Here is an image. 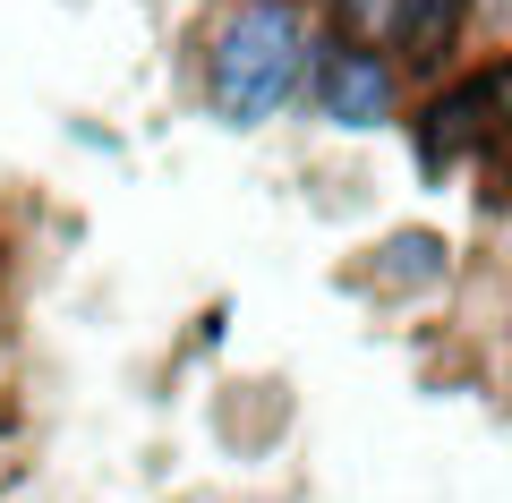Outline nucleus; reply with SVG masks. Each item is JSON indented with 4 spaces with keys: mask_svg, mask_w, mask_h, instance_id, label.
Returning <instances> with one entry per match:
<instances>
[{
    "mask_svg": "<svg viewBox=\"0 0 512 503\" xmlns=\"http://www.w3.org/2000/svg\"><path fill=\"white\" fill-rule=\"evenodd\" d=\"M316 52H325L316 0H205V26L188 35L197 111L231 137H256L308 103Z\"/></svg>",
    "mask_w": 512,
    "mask_h": 503,
    "instance_id": "f257e3e1",
    "label": "nucleus"
},
{
    "mask_svg": "<svg viewBox=\"0 0 512 503\" xmlns=\"http://www.w3.org/2000/svg\"><path fill=\"white\" fill-rule=\"evenodd\" d=\"M410 103H419V86H410V69H402L393 43L333 35L325 26V52H316V69H308L299 120L333 128V137H384V128H410Z\"/></svg>",
    "mask_w": 512,
    "mask_h": 503,
    "instance_id": "f03ea898",
    "label": "nucleus"
},
{
    "mask_svg": "<svg viewBox=\"0 0 512 503\" xmlns=\"http://www.w3.org/2000/svg\"><path fill=\"white\" fill-rule=\"evenodd\" d=\"M495 145H504V128H495V94H487V69L478 60H461L453 77L419 86V103H410V154H419L427 188L495 162Z\"/></svg>",
    "mask_w": 512,
    "mask_h": 503,
    "instance_id": "7ed1b4c3",
    "label": "nucleus"
},
{
    "mask_svg": "<svg viewBox=\"0 0 512 503\" xmlns=\"http://www.w3.org/2000/svg\"><path fill=\"white\" fill-rule=\"evenodd\" d=\"M342 290L359 307H427V299H453V290H461V248L436 231V222H393V231H376L342 265Z\"/></svg>",
    "mask_w": 512,
    "mask_h": 503,
    "instance_id": "20e7f679",
    "label": "nucleus"
},
{
    "mask_svg": "<svg viewBox=\"0 0 512 503\" xmlns=\"http://www.w3.org/2000/svg\"><path fill=\"white\" fill-rule=\"evenodd\" d=\"M282 427H291V393H282V384H222V401H214V435H222V452L256 461V452L274 444Z\"/></svg>",
    "mask_w": 512,
    "mask_h": 503,
    "instance_id": "39448f33",
    "label": "nucleus"
},
{
    "mask_svg": "<svg viewBox=\"0 0 512 503\" xmlns=\"http://www.w3.org/2000/svg\"><path fill=\"white\" fill-rule=\"evenodd\" d=\"M60 137L86 145V154H103V162H128V137H120L111 120H94V111H69V120H60Z\"/></svg>",
    "mask_w": 512,
    "mask_h": 503,
    "instance_id": "423d86ee",
    "label": "nucleus"
},
{
    "mask_svg": "<svg viewBox=\"0 0 512 503\" xmlns=\"http://www.w3.org/2000/svg\"><path fill=\"white\" fill-rule=\"evenodd\" d=\"M478 69H487V94H495V128H504V145H512V52H487ZM504 145H495V154H504Z\"/></svg>",
    "mask_w": 512,
    "mask_h": 503,
    "instance_id": "0eeeda50",
    "label": "nucleus"
},
{
    "mask_svg": "<svg viewBox=\"0 0 512 503\" xmlns=\"http://www.w3.org/2000/svg\"><path fill=\"white\" fill-rule=\"evenodd\" d=\"M222 324H231V307L214 299V307H205V316H197V333H188V350H214V342H222Z\"/></svg>",
    "mask_w": 512,
    "mask_h": 503,
    "instance_id": "6e6552de",
    "label": "nucleus"
},
{
    "mask_svg": "<svg viewBox=\"0 0 512 503\" xmlns=\"http://www.w3.org/2000/svg\"><path fill=\"white\" fill-rule=\"evenodd\" d=\"M9 384H18V367H9V350H0V435H18V401H9Z\"/></svg>",
    "mask_w": 512,
    "mask_h": 503,
    "instance_id": "1a4fd4ad",
    "label": "nucleus"
}]
</instances>
